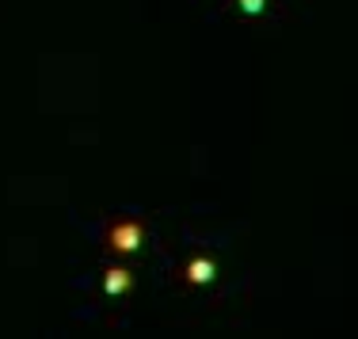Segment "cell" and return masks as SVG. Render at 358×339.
<instances>
[{
  "instance_id": "3957f363",
  "label": "cell",
  "mask_w": 358,
  "mask_h": 339,
  "mask_svg": "<svg viewBox=\"0 0 358 339\" xmlns=\"http://www.w3.org/2000/svg\"><path fill=\"white\" fill-rule=\"evenodd\" d=\"M259 4H263V0H244V8H248V12H255Z\"/></svg>"
},
{
  "instance_id": "7a4b0ae2",
  "label": "cell",
  "mask_w": 358,
  "mask_h": 339,
  "mask_svg": "<svg viewBox=\"0 0 358 339\" xmlns=\"http://www.w3.org/2000/svg\"><path fill=\"white\" fill-rule=\"evenodd\" d=\"M126 286V271H110V278H107V290H122Z\"/></svg>"
},
{
  "instance_id": "6da1fadb",
  "label": "cell",
  "mask_w": 358,
  "mask_h": 339,
  "mask_svg": "<svg viewBox=\"0 0 358 339\" xmlns=\"http://www.w3.org/2000/svg\"><path fill=\"white\" fill-rule=\"evenodd\" d=\"M138 244H141V229L138 225H115V229H110V248L134 252Z\"/></svg>"
}]
</instances>
